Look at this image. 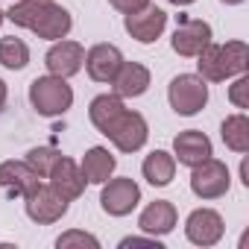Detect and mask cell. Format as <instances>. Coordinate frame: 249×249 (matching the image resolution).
Segmentation results:
<instances>
[{
    "instance_id": "obj_9",
    "label": "cell",
    "mask_w": 249,
    "mask_h": 249,
    "mask_svg": "<svg viewBox=\"0 0 249 249\" xmlns=\"http://www.w3.org/2000/svg\"><path fill=\"white\" fill-rule=\"evenodd\" d=\"M82 62H85V50L79 41H68V38H59L53 41V47L47 50L44 56V65L53 76H62V79H71L82 71Z\"/></svg>"
},
{
    "instance_id": "obj_16",
    "label": "cell",
    "mask_w": 249,
    "mask_h": 249,
    "mask_svg": "<svg viewBox=\"0 0 249 249\" xmlns=\"http://www.w3.org/2000/svg\"><path fill=\"white\" fill-rule=\"evenodd\" d=\"M176 217H179V214H176V205H173V202L156 199V202H150V205L141 211L138 226H141L144 234L161 237V234H170V231L176 229Z\"/></svg>"
},
{
    "instance_id": "obj_13",
    "label": "cell",
    "mask_w": 249,
    "mask_h": 249,
    "mask_svg": "<svg viewBox=\"0 0 249 249\" xmlns=\"http://www.w3.org/2000/svg\"><path fill=\"white\" fill-rule=\"evenodd\" d=\"M170 44H173V53H179V56H185V59H196V56L211 44V27H208L205 21H191V18H185V21L176 27Z\"/></svg>"
},
{
    "instance_id": "obj_29",
    "label": "cell",
    "mask_w": 249,
    "mask_h": 249,
    "mask_svg": "<svg viewBox=\"0 0 249 249\" xmlns=\"http://www.w3.org/2000/svg\"><path fill=\"white\" fill-rule=\"evenodd\" d=\"M240 176H243V185L249 188V164H246V161L240 164Z\"/></svg>"
},
{
    "instance_id": "obj_18",
    "label": "cell",
    "mask_w": 249,
    "mask_h": 249,
    "mask_svg": "<svg viewBox=\"0 0 249 249\" xmlns=\"http://www.w3.org/2000/svg\"><path fill=\"white\" fill-rule=\"evenodd\" d=\"M41 182V176L27 164V161H15V159H9V161H3L0 164V188H6L12 196H24L33 185H38Z\"/></svg>"
},
{
    "instance_id": "obj_5",
    "label": "cell",
    "mask_w": 249,
    "mask_h": 249,
    "mask_svg": "<svg viewBox=\"0 0 249 249\" xmlns=\"http://www.w3.org/2000/svg\"><path fill=\"white\" fill-rule=\"evenodd\" d=\"M167 100H170V108L176 114L194 117L208 103V85L199 73H179L167 88Z\"/></svg>"
},
{
    "instance_id": "obj_7",
    "label": "cell",
    "mask_w": 249,
    "mask_h": 249,
    "mask_svg": "<svg viewBox=\"0 0 249 249\" xmlns=\"http://www.w3.org/2000/svg\"><path fill=\"white\" fill-rule=\"evenodd\" d=\"M191 191L199 196V199H220L229 194V185H231V176H229V167L220 161V159H205L202 164L191 167Z\"/></svg>"
},
{
    "instance_id": "obj_12",
    "label": "cell",
    "mask_w": 249,
    "mask_h": 249,
    "mask_svg": "<svg viewBox=\"0 0 249 249\" xmlns=\"http://www.w3.org/2000/svg\"><path fill=\"white\" fill-rule=\"evenodd\" d=\"M123 27H126V33H129L135 41L153 44V41H159V36H161L164 27H167V12L159 9V6H144L141 12L126 15Z\"/></svg>"
},
{
    "instance_id": "obj_20",
    "label": "cell",
    "mask_w": 249,
    "mask_h": 249,
    "mask_svg": "<svg viewBox=\"0 0 249 249\" xmlns=\"http://www.w3.org/2000/svg\"><path fill=\"white\" fill-rule=\"evenodd\" d=\"M141 173H144V179H147L153 188H164V185H170L173 176H176V159H173L170 153H164V150H153V153L144 159Z\"/></svg>"
},
{
    "instance_id": "obj_21",
    "label": "cell",
    "mask_w": 249,
    "mask_h": 249,
    "mask_svg": "<svg viewBox=\"0 0 249 249\" xmlns=\"http://www.w3.org/2000/svg\"><path fill=\"white\" fill-rule=\"evenodd\" d=\"M220 138L231 153H249V117L243 111L226 117L220 126Z\"/></svg>"
},
{
    "instance_id": "obj_25",
    "label": "cell",
    "mask_w": 249,
    "mask_h": 249,
    "mask_svg": "<svg viewBox=\"0 0 249 249\" xmlns=\"http://www.w3.org/2000/svg\"><path fill=\"white\" fill-rule=\"evenodd\" d=\"M229 100H231L237 108H249V76H246V73H240V76L234 79V85L229 88Z\"/></svg>"
},
{
    "instance_id": "obj_14",
    "label": "cell",
    "mask_w": 249,
    "mask_h": 249,
    "mask_svg": "<svg viewBox=\"0 0 249 249\" xmlns=\"http://www.w3.org/2000/svg\"><path fill=\"white\" fill-rule=\"evenodd\" d=\"M211 156V138L199 129H185L173 138V159L185 167H196Z\"/></svg>"
},
{
    "instance_id": "obj_6",
    "label": "cell",
    "mask_w": 249,
    "mask_h": 249,
    "mask_svg": "<svg viewBox=\"0 0 249 249\" xmlns=\"http://www.w3.org/2000/svg\"><path fill=\"white\" fill-rule=\"evenodd\" d=\"M24 208H27V217L33 220V223H38V226H50V223H56V220H62L65 214H68V199H62L56 191H53V185L47 182H38V185H33L27 194H24Z\"/></svg>"
},
{
    "instance_id": "obj_31",
    "label": "cell",
    "mask_w": 249,
    "mask_h": 249,
    "mask_svg": "<svg viewBox=\"0 0 249 249\" xmlns=\"http://www.w3.org/2000/svg\"><path fill=\"white\" fill-rule=\"evenodd\" d=\"M220 3H226V6H237V3H243V0H220Z\"/></svg>"
},
{
    "instance_id": "obj_19",
    "label": "cell",
    "mask_w": 249,
    "mask_h": 249,
    "mask_svg": "<svg viewBox=\"0 0 249 249\" xmlns=\"http://www.w3.org/2000/svg\"><path fill=\"white\" fill-rule=\"evenodd\" d=\"M114 167H117V159H114L106 147H91V150L82 156V164H79L85 182H91V185H103L106 179H111Z\"/></svg>"
},
{
    "instance_id": "obj_32",
    "label": "cell",
    "mask_w": 249,
    "mask_h": 249,
    "mask_svg": "<svg viewBox=\"0 0 249 249\" xmlns=\"http://www.w3.org/2000/svg\"><path fill=\"white\" fill-rule=\"evenodd\" d=\"M3 18H6V12H0V24H3Z\"/></svg>"
},
{
    "instance_id": "obj_26",
    "label": "cell",
    "mask_w": 249,
    "mask_h": 249,
    "mask_svg": "<svg viewBox=\"0 0 249 249\" xmlns=\"http://www.w3.org/2000/svg\"><path fill=\"white\" fill-rule=\"evenodd\" d=\"M108 3L123 15H132V12H141L144 6H150V0H108Z\"/></svg>"
},
{
    "instance_id": "obj_22",
    "label": "cell",
    "mask_w": 249,
    "mask_h": 249,
    "mask_svg": "<svg viewBox=\"0 0 249 249\" xmlns=\"http://www.w3.org/2000/svg\"><path fill=\"white\" fill-rule=\"evenodd\" d=\"M0 65L9 71H24L30 65V47L15 36L0 38Z\"/></svg>"
},
{
    "instance_id": "obj_3",
    "label": "cell",
    "mask_w": 249,
    "mask_h": 249,
    "mask_svg": "<svg viewBox=\"0 0 249 249\" xmlns=\"http://www.w3.org/2000/svg\"><path fill=\"white\" fill-rule=\"evenodd\" d=\"M199 76L205 82H226L231 76L246 73L249 68V47L246 41H226V44H208L196 56Z\"/></svg>"
},
{
    "instance_id": "obj_23",
    "label": "cell",
    "mask_w": 249,
    "mask_h": 249,
    "mask_svg": "<svg viewBox=\"0 0 249 249\" xmlns=\"http://www.w3.org/2000/svg\"><path fill=\"white\" fill-rule=\"evenodd\" d=\"M59 156H62V153H59L56 147H33V150L27 153V159H24V161H27V164L41 176V179H47V173H50V167L56 164V159H59Z\"/></svg>"
},
{
    "instance_id": "obj_4",
    "label": "cell",
    "mask_w": 249,
    "mask_h": 249,
    "mask_svg": "<svg viewBox=\"0 0 249 249\" xmlns=\"http://www.w3.org/2000/svg\"><path fill=\"white\" fill-rule=\"evenodd\" d=\"M30 103L41 117H59L73 106V88L62 76H38L30 85Z\"/></svg>"
},
{
    "instance_id": "obj_11",
    "label": "cell",
    "mask_w": 249,
    "mask_h": 249,
    "mask_svg": "<svg viewBox=\"0 0 249 249\" xmlns=\"http://www.w3.org/2000/svg\"><path fill=\"white\" fill-rule=\"evenodd\" d=\"M223 231H226L223 217L214 208H196V211H191V217L185 223V234L194 246H214V243H220Z\"/></svg>"
},
{
    "instance_id": "obj_24",
    "label": "cell",
    "mask_w": 249,
    "mask_h": 249,
    "mask_svg": "<svg viewBox=\"0 0 249 249\" xmlns=\"http://www.w3.org/2000/svg\"><path fill=\"white\" fill-rule=\"evenodd\" d=\"M56 246H59V249H71V246H91V249H97V246H100V240H97L94 234H88V231H79V229H71V231H65V234H59V240H56Z\"/></svg>"
},
{
    "instance_id": "obj_15",
    "label": "cell",
    "mask_w": 249,
    "mask_h": 249,
    "mask_svg": "<svg viewBox=\"0 0 249 249\" xmlns=\"http://www.w3.org/2000/svg\"><path fill=\"white\" fill-rule=\"evenodd\" d=\"M85 71L94 82H111L117 68L123 65V53L114 47V44H94L88 53H85Z\"/></svg>"
},
{
    "instance_id": "obj_30",
    "label": "cell",
    "mask_w": 249,
    "mask_h": 249,
    "mask_svg": "<svg viewBox=\"0 0 249 249\" xmlns=\"http://www.w3.org/2000/svg\"><path fill=\"white\" fill-rule=\"evenodd\" d=\"M167 3H173V6H191L194 0H167Z\"/></svg>"
},
{
    "instance_id": "obj_2",
    "label": "cell",
    "mask_w": 249,
    "mask_h": 249,
    "mask_svg": "<svg viewBox=\"0 0 249 249\" xmlns=\"http://www.w3.org/2000/svg\"><path fill=\"white\" fill-rule=\"evenodd\" d=\"M6 18L15 27H24V30L36 33L38 38H47V41L65 38L73 27L71 12L65 6H59L56 0H18L15 6H9Z\"/></svg>"
},
{
    "instance_id": "obj_28",
    "label": "cell",
    "mask_w": 249,
    "mask_h": 249,
    "mask_svg": "<svg viewBox=\"0 0 249 249\" xmlns=\"http://www.w3.org/2000/svg\"><path fill=\"white\" fill-rule=\"evenodd\" d=\"M6 94H9V91H6V82L0 79V111H3V106H6Z\"/></svg>"
},
{
    "instance_id": "obj_17",
    "label": "cell",
    "mask_w": 249,
    "mask_h": 249,
    "mask_svg": "<svg viewBox=\"0 0 249 249\" xmlns=\"http://www.w3.org/2000/svg\"><path fill=\"white\" fill-rule=\"evenodd\" d=\"M111 88L117 97H141L147 88H150V71L141 65V62H126L117 68L114 79H111Z\"/></svg>"
},
{
    "instance_id": "obj_27",
    "label": "cell",
    "mask_w": 249,
    "mask_h": 249,
    "mask_svg": "<svg viewBox=\"0 0 249 249\" xmlns=\"http://www.w3.org/2000/svg\"><path fill=\"white\" fill-rule=\"evenodd\" d=\"M120 246H123V249H126V246H156V249H161V240L153 237V234H150V237H123Z\"/></svg>"
},
{
    "instance_id": "obj_10",
    "label": "cell",
    "mask_w": 249,
    "mask_h": 249,
    "mask_svg": "<svg viewBox=\"0 0 249 249\" xmlns=\"http://www.w3.org/2000/svg\"><path fill=\"white\" fill-rule=\"evenodd\" d=\"M47 179H50L53 191H56L62 199H68V202L79 199L82 191H85V185H88L85 176H82V170H79V164H76L73 159H68V156H59V159H56V164L50 167Z\"/></svg>"
},
{
    "instance_id": "obj_8",
    "label": "cell",
    "mask_w": 249,
    "mask_h": 249,
    "mask_svg": "<svg viewBox=\"0 0 249 249\" xmlns=\"http://www.w3.org/2000/svg\"><path fill=\"white\" fill-rule=\"evenodd\" d=\"M141 202V188L135 179L123 176V179H106L103 182V194H100V205L106 214L111 217H126L138 208Z\"/></svg>"
},
{
    "instance_id": "obj_1",
    "label": "cell",
    "mask_w": 249,
    "mask_h": 249,
    "mask_svg": "<svg viewBox=\"0 0 249 249\" xmlns=\"http://www.w3.org/2000/svg\"><path fill=\"white\" fill-rule=\"evenodd\" d=\"M88 117L120 153H138L150 138V126H147L144 114L126 108L123 97H117V94L94 97L88 106Z\"/></svg>"
}]
</instances>
